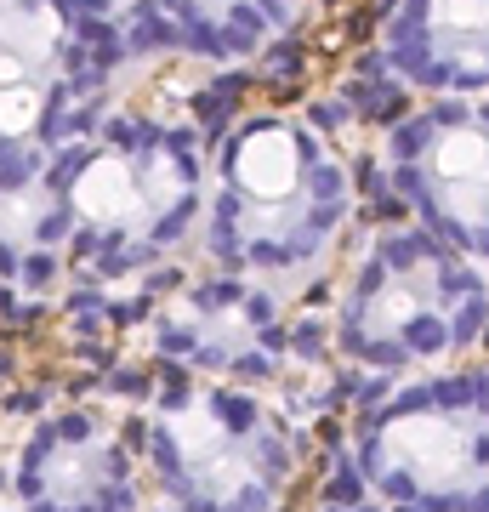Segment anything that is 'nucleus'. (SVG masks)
Here are the masks:
<instances>
[{"label":"nucleus","instance_id":"nucleus-1","mask_svg":"<svg viewBox=\"0 0 489 512\" xmlns=\"http://www.w3.org/2000/svg\"><path fill=\"white\" fill-rule=\"evenodd\" d=\"M353 211V177L296 114H245L205 171L200 239L222 274L262 285L313 274Z\"/></svg>","mask_w":489,"mask_h":512},{"label":"nucleus","instance_id":"nucleus-2","mask_svg":"<svg viewBox=\"0 0 489 512\" xmlns=\"http://www.w3.org/2000/svg\"><path fill=\"white\" fill-rule=\"evenodd\" d=\"M57 205L80 268L103 279L143 274L177 251L205 211V154L194 131L160 114H114L74 143Z\"/></svg>","mask_w":489,"mask_h":512},{"label":"nucleus","instance_id":"nucleus-3","mask_svg":"<svg viewBox=\"0 0 489 512\" xmlns=\"http://www.w3.org/2000/svg\"><path fill=\"white\" fill-rule=\"evenodd\" d=\"M489 274L421 222L370 234L336 302V353L376 376H421L478 348Z\"/></svg>","mask_w":489,"mask_h":512},{"label":"nucleus","instance_id":"nucleus-4","mask_svg":"<svg viewBox=\"0 0 489 512\" xmlns=\"http://www.w3.org/2000/svg\"><path fill=\"white\" fill-rule=\"evenodd\" d=\"M143 461L171 512H273L296 478V433L256 387L171 370L148 404Z\"/></svg>","mask_w":489,"mask_h":512},{"label":"nucleus","instance_id":"nucleus-5","mask_svg":"<svg viewBox=\"0 0 489 512\" xmlns=\"http://www.w3.org/2000/svg\"><path fill=\"white\" fill-rule=\"evenodd\" d=\"M353 467L399 512H489V365H438L370 399Z\"/></svg>","mask_w":489,"mask_h":512},{"label":"nucleus","instance_id":"nucleus-6","mask_svg":"<svg viewBox=\"0 0 489 512\" xmlns=\"http://www.w3.org/2000/svg\"><path fill=\"white\" fill-rule=\"evenodd\" d=\"M381 171L421 228L489 274V97H433L381 137Z\"/></svg>","mask_w":489,"mask_h":512},{"label":"nucleus","instance_id":"nucleus-7","mask_svg":"<svg viewBox=\"0 0 489 512\" xmlns=\"http://www.w3.org/2000/svg\"><path fill=\"white\" fill-rule=\"evenodd\" d=\"M160 353L177 370L217 376V382L262 387L290 359L285 313L262 279L211 274L160 313Z\"/></svg>","mask_w":489,"mask_h":512},{"label":"nucleus","instance_id":"nucleus-8","mask_svg":"<svg viewBox=\"0 0 489 512\" xmlns=\"http://www.w3.org/2000/svg\"><path fill=\"white\" fill-rule=\"evenodd\" d=\"M12 495L18 512H137V456L109 410L69 404L23 439Z\"/></svg>","mask_w":489,"mask_h":512},{"label":"nucleus","instance_id":"nucleus-9","mask_svg":"<svg viewBox=\"0 0 489 512\" xmlns=\"http://www.w3.org/2000/svg\"><path fill=\"white\" fill-rule=\"evenodd\" d=\"M376 52L427 97H489V0H393Z\"/></svg>","mask_w":489,"mask_h":512},{"label":"nucleus","instance_id":"nucleus-10","mask_svg":"<svg viewBox=\"0 0 489 512\" xmlns=\"http://www.w3.org/2000/svg\"><path fill=\"white\" fill-rule=\"evenodd\" d=\"M57 0H0V143H18L52 114L63 69Z\"/></svg>","mask_w":489,"mask_h":512},{"label":"nucleus","instance_id":"nucleus-11","mask_svg":"<svg viewBox=\"0 0 489 512\" xmlns=\"http://www.w3.org/2000/svg\"><path fill=\"white\" fill-rule=\"evenodd\" d=\"M296 12L302 0H137L131 18L154 29V40H165L171 52L234 63L262 52Z\"/></svg>","mask_w":489,"mask_h":512},{"label":"nucleus","instance_id":"nucleus-12","mask_svg":"<svg viewBox=\"0 0 489 512\" xmlns=\"http://www.w3.org/2000/svg\"><path fill=\"white\" fill-rule=\"evenodd\" d=\"M69 18H120V12H137V0H57Z\"/></svg>","mask_w":489,"mask_h":512},{"label":"nucleus","instance_id":"nucleus-13","mask_svg":"<svg viewBox=\"0 0 489 512\" xmlns=\"http://www.w3.org/2000/svg\"><path fill=\"white\" fill-rule=\"evenodd\" d=\"M319 512H399V507H387L376 495H347V501H325Z\"/></svg>","mask_w":489,"mask_h":512}]
</instances>
